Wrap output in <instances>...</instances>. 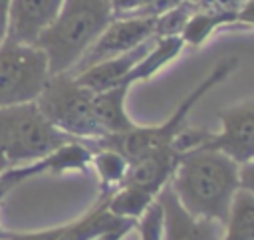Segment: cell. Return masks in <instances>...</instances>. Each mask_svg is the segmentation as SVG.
<instances>
[{
	"label": "cell",
	"mask_w": 254,
	"mask_h": 240,
	"mask_svg": "<svg viewBox=\"0 0 254 240\" xmlns=\"http://www.w3.org/2000/svg\"><path fill=\"white\" fill-rule=\"evenodd\" d=\"M240 165L222 151L192 149L183 153L171 188L190 214L222 222L240 188Z\"/></svg>",
	"instance_id": "obj_1"
},
{
	"label": "cell",
	"mask_w": 254,
	"mask_h": 240,
	"mask_svg": "<svg viewBox=\"0 0 254 240\" xmlns=\"http://www.w3.org/2000/svg\"><path fill=\"white\" fill-rule=\"evenodd\" d=\"M113 18L109 0H64L56 20L34 44L44 52L50 75L71 73Z\"/></svg>",
	"instance_id": "obj_2"
},
{
	"label": "cell",
	"mask_w": 254,
	"mask_h": 240,
	"mask_svg": "<svg viewBox=\"0 0 254 240\" xmlns=\"http://www.w3.org/2000/svg\"><path fill=\"white\" fill-rule=\"evenodd\" d=\"M236 67H238L236 56H228V58H222L220 61H216L214 67L208 71V75L189 95H185V99L177 105V109L159 125H137L135 129H131L127 133L107 135V137H101L95 141H83V143L89 149L91 147H111V149L119 151L129 163H133L157 149L171 147L173 141L177 139V135L187 127V119H189L190 111L196 107V103L208 91H212L218 83L226 81Z\"/></svg>",
	"instance_id": "obj_3"
},
{
	"label": "cell",
	"mask_w": 254,
	"mask_h": 240,
	"mask_svg": "<svg viewBox=\"0 0 254 240\" xmlns=\"http://www.w3.org/2000/svg\"><path fill=\"white\" fill-rule=\"evenodd\" d=\"M69 141L75 139L56 129L36 101L0 105V155L12 167L38 161Z\"/></svg>",
	"instance_id": "obj_4"
},
{
	"label": "cell",
	"mask_w": 254,
	"mask_h": 240,
	"mask_svg": "<svg viewBox=\"0 0 254 240\" xmlns=\"http://www.w3.org/2000/svg\"><path fill=\"white\" fill-rule=\"evenodd\" d=\"M40 113L62 133L77 141L105 137L93 115V91L83 87L73 73H54L36 97Z\"/></svg>",
	"instance_id": "obj_5"
},
{
	"label": "cell",
	"mask_w": 254,
	"mask_h": 240,
	"mask_svg": "<svg viewBox=\"0 0 254 240\" xmlns=\"http://www.w3.org/2000/svg\"><path fill=\"white\" fill-rule=\"evenodd\" d=\"M50 67L44 52L32 44H0V105L32 103L44 89Z\"/></svg>",
	"instance_id": "obj_6"
},
{
	"label": "cell",
	"mask_w": 254,
	"mask_h": 240,
	"mask_svg": "<svg viewBox=\"0 0 254 240\" xmlns=\"http://www.w3.org/2000/svg\"><path fill=\"white\" fill-rule=\"evenodd\" d=\"M220 131L206 129L196 149H214L228 155L238 165L254 161V99H244L220 109Z\"/></svg>",
	"instance_id": "obj_7"
},
{
	"label": "cell",
	"mask_w": 254,
	"mask_h": 240,
	"mask_svg": "<svg viewBox=\"0 0 254 240\" xmlns=\"http://www.w3.org/2000/svg\"><path fill=\"white\" fill-rule=\"evenodd\" d=\"M155 36V18H113L83 54L71 73H77L97 61L125 54Z\"/></svg>",
	"instance_id": "obj_8"
},
{
	"label": "cell",
	"mask_w": 254,
	"mask_h": 240,
	"mask_svg": "<svg viewBox=\"0 0 254 240\" xmlns=\"http://www.w3.org/2000/svg\"><path fill=\"white\" fill-rule=\"evenodd\" d=\"M157 204L161 206V240H220L222 222L198 218L185 210V206L175 196L171 184H165L157 194Z\"/></svg>",
	"instance_id": "obj_9"
},
{
	"label": "cell",
	"mask_w": 254,
	"mask_h": 240,
	"mask_svg": "<svg viewBox=\"0 0 254 240\" xmlns=\"http://www.w3.org/2000/svg\"><path fill=\"white\" fill-rule=\"evenodd\" d=\"M64 0H10L4 38L20 44H36L56 20Z\"/></svg>",
	"instance_id": "obj_10"
},
{
	"label": "cell",
	"mask_w": 254,
	"mask_h": 240,
	"mask_svg": "<svg viewBox=\"0 0 254 240\" xmlns=\"http://www.w3.org/2000/svg\"><path fill=\"white\" fill-rule=\"evenodd\" d=\"M181 157H183V153H179L175 149V145L157 149V151L133 161L129 165V171L121 184H133V186L141 188L143 192L157 198L159 190L171 182Z\"/></svg>",
	"instance_id": "obj_11"
},
{
	"label": "cell",
	"mask_w": 254,
	"mask_h": 240,
	"mask_svg": "<svg viewBox=\"0 0 254 240\" xmlns=\"http://www.w3.org/2000/svg\"><path fill=\"white\" fill-rule=\"evenodd\" d=\"M153 42H155V36L149 38L147 42L139 44L137 48L125 52V54H119L115 58L97 61V63H93V65H89V67L73 73V75H75V79L83 87L91 89L93 93L95 91L109 89V87H115V85H119L125 79V75L131 71V67L147 54V50L153 46Z\"/></svg>",
	"instance_id": "obj_12"
},
{
	"label": "cell",
	"mask_w": 254,
	"mask_h": 240,
	"mask_svg": "<svg viewBox=\"0 0 254 240\" xmlns=\"http://www.w3.org/2000/svg\"><path fill=\"white\" fill-rule=\"evenodd\" d=\"M107 196L109 192H99L97 200L75 220L67 222L62 236L58 240H91L93 236L125 226V224H137L135 220H127V218H119L115 214H111L107 210Z\"/></svg>",
	"instance_id": "obj_13"
},
{
	"label": "cell",
	"mask_w": 254,
	"mask_h": 240,
	"mask_svg": "<svg viewBox=\"0 0 254 240\" xmlns=\"http://www.w3.org/2000/svg\"><path fill=\"white\" fill-rule=\"evenodd\" d=\"M127 91L129 87L115 85V87L93 93V115L97 125L105 133V137L127 133L139 125L127 115V107H125Z\"/></svg>",
	"instance_id": "obj_14"
},
{
	"label": "cell",
	"mask_w": 254,
	"mask_h": 240,
	"mask_svg": "<svg viewBox=\"0 0 254 240\" xmlns=\"http://www.w3.org/2000/svg\"><path fill=\"white\" fill-rule=\"evenodd\" d=\"M185 48V42L181 36H171V38H155L153 46L147 50V54L131 67V71L125 75V79L119 83L123 87H131L137 81H147L155 73H159L165 65H169L173 60L181 56Z\"/></svg>",
	"instance_id": "obj_15"
},
{
	"label": "cell",
	"mask_w": 254,
	"mask_h": 240,
	"mask_svg": "<svg viewBox=\"0 0 254 240\" xmlns=\"http://www.w3.org/2000/svg\"><path fill=\"white\" fill-rule=\"evenodd\" d=\"M236 24V14L230 12H220V10H202V8H194V12L190 14L181 38L185 42V46L190 48H200L208 38H212L218 30L234 26Z\"/></svg>",
	"instance_id": "obj_16"
},
{
	"label": "cell",
	"mask_w": 254,
	"mask_h": 240,
	"mask_svg": "<svg viewBox=\"0 0 254 240\" xmlns=\"http://www.w3.org/2000/svg\"><path fill=\"white\" fill-rule=\"evenodd\" d=\"M220 240H254V194L238 188L228 216L222 224Z\"/></svg>",
	"instance_id": "obj_17"
},
{
	"label": "cell",
	"mask_w": 254,
	"mask_h": 240,
	"mask_svg": "<svg viewBox=\"0 0 254 240\" xmlns=\"http://www.w3.org/2000/svg\"><path fill=\"white\" fill-rule=\"evenodd\" d=\"M103 192H113L129 171V161L111 147H91V161Z\"/></svg>",
	"instance_id": "obj_18"
},
{
	"label": "cell",
	"mask_w": 254,
	"mask_h": 240,
	"mask_svg": "<svg viewBox=\"0 0 254 240\" xmlns=\"http://www.w3.org/2000/svg\"><path fill=\"white\" fill-rule=\"evenodd\" d=\"M40 175H56V161H54L52 153H48L46 157H42L38 161L26 163V165L8 167L0 175V204L10 190H14L18 184H22L34 177H40ZM0 238H8V230H4L2 224H0Z\"/></svg>",
	"instance_id": "obj_19"
},
{
	"label": "cell",
	"mask_w": 254,
	"mask_h": 240,
	"mask_svg": "<svg viewBox=\"0 0 254 240\" xmlns=\"http://www.w3.org/2000/svg\"><path fill=\"white\" fill-rule=\"evenodd\" d=\"M192 12H194V4L190 0H183L175 8H171L165 14L157 16L155 18V38L181 36Z\"/></svg>",
	"instance_id": "obj_20"
},
{
	"label": "cell",
	"mask_w": 254,
	"mask_h": 240,
	"mask_svg": "<svg viewBox=\"0 0 254 240\" xmlns=\"http://www.w3.org/2000/svg\"><path fill=\"white\" fill-rule=\"evenodd\" d=\"M161 220H163V214H161V206L157 204V200L143 212V216L137 220V226L139 228V234H141V240H161Z\"/></svg>",
	"instance_id": "obj_21"
},
{
	"label": "cell",
	"mask_w": 254,
	"mask_h": 240,
	"mask_svg": "<svg viewBox=\"0 0 254 240\" xmlns=\"http://www.w3.org/2000/svg\"><path fill=\"white\" fill-rule=\"evenodd\" d=\"M115 18H143V12L153 0H109Z\"/></svg>",
	"instance_id": "obj_22"
},
{
	"label": "cell",
	"mask_w": 254,
	"mask_h": 240,
	"mask_svg": "<svg viewBox=\"0 0 254 240\" xmlns=\"http://www.w3.org/2000/svg\"><path fill=\"white\" fill-rule=\"evenodd\" d=\"M65 224L44 228V230H28V232H8V240H58L64 232Z\"/></svg>",
	"instance_id": "obj_23"
},
{
	"label": "cell",
	"mask_w": 254,
	"mask_h": 240,
	"mask_svg": "<svg viewBox=\"0 0 254 240\" xmlns=\"http://www.w3.org/2000/svg\"><path fill=\"white\" fill-rule=\"evenodd\" d=\"M234 26L254 28V0H246L238 8V12H236V24Z\"/></svg>",
	"instance_id": "obj_24"
},
{
	"label": "cell",
	"mask_w": 254,
	"mask_h": 240,
	"mask_svg": "<svg viewBox=\"0 0 254 240\" xmlns=\"http://www.w3.org/2000/svg\"><path fill=\"white\" fill-rule=\"evenodd\" d=\"M240 188L254 194V161L240 165Z\"/></svg>",
	"instance_id": "obj_25"
},
{
	"label": "cell",
	"mask_w": 254,
	"mask_h": 240,
	"mask_svg": "<svg viewBox=\"0 0 254 240\" xmlns=\"http://www.w3.org/2000/svg\"><path fill=\"white\" fill-rule=\"evenodd\" d=\"M137 224H125V226H119V228H113V230H107V232H101L97 236H93L91 240H123Z\"/></svg>",
	"instance_id": "obj_26"
},
{
	"label": "cell",
	"mask_w": 254,
	"mask_h": 240,
	"mask_svg": "<svg viewBox=\"0 0 254 240\" xmlns=\"http://www.w3.org/2000/svg\"><path fill=\"white\" fill-rule=\"evenodd\" d=\"M8 4H10V0H0V20L4 22V26H6V10H8Z\"/></svg>",
	"instance_id": "obj_27"
},
{
	"label": "cell",
	"mask_w": 254,
	"mask_h": 240,
	"mask_svg": "<svg viewBox=\"0 0 254 240\" xmlns=\"http://www.w3.org/2000/svg\"><path fill=\"white\" fill-rule=\"evenodd\" d=\"M8 167H12V165H10V163H8V161H6V159L0 155V175H2V173H4Z\"/></svg>",
	"instance_id": "obj_28"
},
{
	"label": "cell",
	"mask_w": 254,
	"mask_h": 240,
	"mask_svg": "<svg viewBox=\"0 0 254 240\" xmlns=\"http://www.w3.org/2000/svg\"><path fill=\"white\" fill-rule=\"evenodd\" d=\"M4 32H6V26H4V22L0 20V44H2V40H4Z\"/></svg>",
	"instance_id": "obj_29"
},
{
	"label": "cell",
	"mask_w": 254,
	"mask_h": 240,
	"mask_svg": "<svg viewBox=\"0 0 254 240\" xmlns=\"http://www.w3.org/2000/svg\"><path fill=\"white\" fill-rule=\"evenodd\" d=\"M0 240H8V238H0Z\"/></svg>",
	"instance_id": "obj_30"
}]
</instances>
